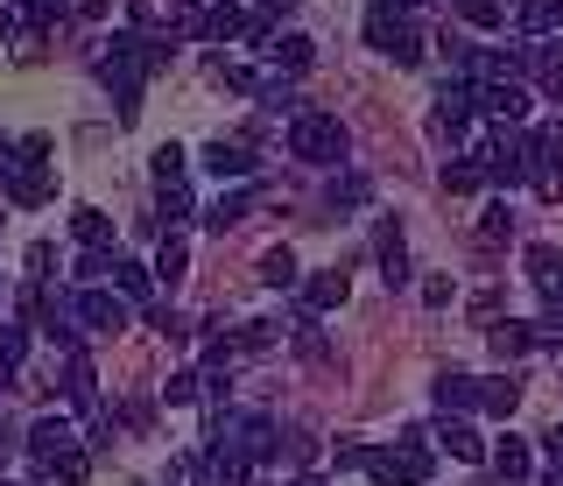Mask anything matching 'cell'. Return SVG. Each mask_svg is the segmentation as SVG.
Returning a JSON list of instances; mask_svg holds the SVG:
<instances>
[{"mask_svg": "<svg viewBox=\"0 0 563 486\" xmlns=\"http://www.w3.org/2000/svg\"><path fill=\"white\" fill-rule=\"evenodd\" d=\"M556 169H563V120L542 128V134H528V177L542 190H556Z\"/></svg>", "mask_w": 563, "mask_h": 486, "instance_id": "9", "label": "cell"}, {"mask_svg": "<svg viewBox=\"0 0 563 486\" xmlns=\"http://www.w3.org/2000/svg\"><path fill=\"white\" fill-rule=\"evenodd\" d=\"M339 465L380 479V486H430V451H422V430H401L395 444H339Z\"/></svg>", "mask_w": 563, "mask_h": 486, "instance_id": "2", "label": "cell"}, {"mask_svg": "<svg viewBox=\"0 0 563 486\" xmlns=\"http://www.w3.org/2000/svg\"><path fill=\"white\" fill-rule=\"evenodd\" d=\"M148 283H155V275L141 268V262H120V254H113V297H128V303H141V297H148Z\"/></svg>", "mask_w": 563, "mask_h": 486, "instance_id": "23", "label": "cell"}, {"mask_svg": "<svg viewBox=\"0 0 563 486\" xmlns=\"http://www.w3.org/2000/svg\"><path fill=\"white\" fill-rule=\"evenodd\" d=\"M380 275L387 283H409V247H401V225H380Z\"/></svg>", "mask_w": 563, "mask_h": 486, "instance_id": "17", "label": "cell"}, {"mask_svg": "<svg viewBox=\"0 0 563 486\" xmlns=\"http://www.w3.org/2000/svg\"><path fill=\"white\" fill-rule=\"evenodd\" d=\"M0 184H8L14 205H49V134H22L8 155H0Z\"/></svg>", "mask_w": 563, "mask_h": 486, "instance_id": "3", "label": "cell"}, {"mask_svg": "<svg viewBox=\"0 0 563 486\" xmlns=\"http://www.w3.org/2000/svg\"><path fill=\"white\" fill-rule=\"evenodd\" d=\"M43 473H49V479H64V486H85V479H92V451L70 444V451H57V459L43 465Z\"/></svg>", "mask_w": 563, "mask_h": 486, "instance_id": "18", "label": "cell"}, {"mask_svg": "<svg viewBox=\"0 0 563 486\" xmlns=\"http://www.w3.org/2000/svg\"><path fill=\"white\" fill-rule=\"evenodd\" d=\"M542 451H550V459H556V473H563V430H550V438H542Z\"/></svg>", "mask_w": 563, "mask_h": 486, "instance_id": "40", "label": "cell"}, {"mask_svg": "<svg viewBox=\"0 0 563 486\" xmlns=\"http://www.w3.org/2000/svg\"><path fill=\"white\" fill-rule=\"evenodd\" d=\"M542 486H563V473H556V479H542Z\"/></svg>", "mask_w": 563, "mask_h": 486, "instance_id": "43", "label": "cell"}, {"mask_svg": "<svg viewBox=\"0 0 563 486\" xmlns=\"http://www.w3.org/2000/svg\"><path fill=\"white\" fill-rule=\"evenodd\" d=\"M169 49L176 43H163V36H113L106 43L99 71H106V85H113V99H120V120L141 113V85H148V71L169 64Z\"/></svg>", "mask_w": 563, "mask_h": 486, "instance_id": "1", "label": "cell"}, {"mask_svg": "<svg viewBox=\"0 0 563 486\" xmlns=\"http://www.w3.org/2000/svg\"><path fill=\"white\" fill-rule=\"evenodd\" d=\"M472 155H479V169H486L493 184H521V177H528V134L493 128V134H486V142L472 148Z\"/></svg>", "mask_w": 563, "mask_h": 486, "instance_id": "6", "label": "cell"}, {"mask_svg": "<svg viewBox=\"0 0 563 486\" xmlns=\"http://www.w3.org/2000/svg\"><path fill=\"white\" fill-rule=\"evenodd\" d=\"M205 169H211V177H254V148H246V142H211L205 148Z\"/></svg>", "mask_w": 563, "mask_h": 486, "instance_id": "14", "label": "cell"}, {"mask_svg": "<svg viewBox=\"0 0 563 486\" xmlns=\"http://www.w3.org/2000/svg\"><path fill=\"white\" fill-rule=\"evenodd\" d=\"M268 57L282 64V71H310V57H317V49H310L303 36H275V43H268Z\"/></svg>", "mask_w": 563, "mask_h": 486, "instance_id": "26", "label": "cell"}, {"mask_svg": "<svg viewBox=\"0 0 563 486\" xmlns=\"http://www.w3.org/2000/svg\"><path fill=\"white\" fill-rule=\"evenodd\" d=\"M70 318H78L85 332H120V324H128V303H120L113 289H78V297H70Z\"/></svg>", "mask_w": 563, "mask_h": 486, "instance_id": "7", "label": "cell"}, {"mask_svg": "<svg viewBox=\"0 0 563 486\" xmlns=\"http://www.w3.org/2000/svg\"><path fill=\"white\" fill-rule=\"evenodd\" d=\"M479 409H486V416H515V409H521V380H515V374L479 380Z\"/></svg>", "mask_w": 563, "mask_h": 486, "instance_id": "16", "label": "cell"}, {"mask_svg": "<svg viewBox=\"0 0 563 486\" xmlns=\"http://www.w3.org/2000/svg\"><path fill=\"white\" fill-rule=\"evenodd\" d=\"M190 205H198V198H190L184 184H163V212H155V219H163V225H184V219H190Z\"/></svg>", "mask_w": 563, "mask_h": 486, "instance_id": "30", "label": "cell"}, {"mask_svg": "<svg viewBox=\"0 0 563 486\" xmlns=\"http://www.w3.org/2000/svg\"><path fill=\"white\" fill-rule=\"evenodd\" d=\"M430 430H437V451H451L457 465H479V459H493V451L479 444V430H465L457 416H451V423H430Z\"/></svg>", "mask_w": 563, "mask_h": 486, "instance_id": "13", "label": "cell"}, {"mask_svg": "<svg viewBox=\"0 0 563 486\" xmlns=\"http://www.w3.org/2000/svg\"><path fill=\"white\" fill-rule=\"evenodd\" d=\"M507 225H515V219H507V205H486V219H479V233H486V240H507Z\"/></svg>", "mask_w": 563, "mask_h": 486, "instance_id": "37", "label": "cell"}, {"mask_svg": "<svg viewBox=\"0 0 563 486\" xmlns=\"http://www.w3.org/2000/svg\"><path fill=\"white\" fill-rule=\"evenodd\" d=\"M331 205H339V212H360V205H366V184H360V177H345L339 190H331Z\"/></svg>", "mask_w": 563, "mask_h": 486, "instance_id": "36", "label": "cell"}, {"mask_svg": "<svg viewBox=\"0 0 563 486\" xmlns=\"http://www.w3.org/2000/svg\"><path fill=\"white\" fill-rule=\"evenodd\" d=\"M437 402L444 409H479V380L472 374H437Z\"/></svg>", "mask_w": 563, "mask_h": 486, "instance_id": "20", "label": "cell"}, {"mask_svg": "<svg viewBox=\"0 0 563 486\" xmlns=\"http://www.w3.org/2000/svg\"><path fill=\"white\" fill-rule=\"evenodd\" d=\"M246 212H254V184H240V190H225L219 205H205V225H211V233H225V225H240Z\"/></svg>", "mask_w": 563, "mask_h": 486, "instance_id": "15", "label": "cell"}, {"mask_svg": "<svg viewBox=\"0 0 563 486\" xmlns=\"http://www.w3.org/2000/svg\"><path fill=\"white\" fill-rule=\"evenodd\" d=\"M493 465H500V479H528V444L500 438V444H493Z\"/></svg>", "mask_w": 563, "mask_h": 486, "instance_id": "27", "label": "cell"}, {"mask_svg": "<svg viewBox=\"0 0 563 486\" xmlns=\"http://www.w3.org/2000/svg\"><path fill=\"white\" fill-rule=\"evenodd\" d=\"M289 148L303 163H345V128L331 113H296L289 120Z\"/></svg>", "mask_w": 563, "mask_h": 486, "instance_id": "5", "label": "cell"}, {"mask_svg": "<svg viewBox=\"0 0 563 486\" xmlns=\"http://www.w3.org/2000/svg\"><path fill=\"white\" fill-rule=\"evenodd\" d=\"M64 395H70V402H78V409H85V402H92V395H99V388H92V367H85L78 353H70V367H64Z\"/></svg>", "mask_w": 563, "mask_h": 486, "instance_id": "28", "label": "cell"}, {"mask_svg": "<svg viewBox=\"0 0 563 486\" xmlns=\"http://www.w3.org/2000/svg\"><path fill=\"white\" fill-rule=\"evenodd\" d=\"M556 22H563V0H521V29L528 36H550Z\"/></svg>", "mask_w": 563, "mask_h": 486, "instance_id": "25", "label": "cell"}, {"mask_svg": "<svg viewBox=\"0 0 563 486\" xmlns=\"http://www.w3.org/2000/svg\"><path fill=\"white\" fill-rule=\"evenodd\" d=\"M261 283H268V289H296V283H303L296 254L289 247H268V254H261Z\"/></svg>", "mask_w": 563, "mask_h": 486, "instance_id": "19", "label": "cell"}, {"mask_svg": "<svg viewBox=\"0 0 563 486\" xmlns=\"http://www.w3.org/2000/svg\"><path fill=\"white\" fill-rule=\"evenodd\" d=\"M70 240H78V247H106V240H113V219L106 212H70Z\"/></svg>", "mask_w": 563, "mask_h": 486, "instance_id": "22", "label": "cell"}, {"mask_svg": "<svg viewBox=\"0 0 563 486\" xmlns=\"http://www.w3.org/2000/svg\"><path fill=\"white\" fill-rule=\"evenodd\" d=\"M275 339H282V324H275V318H261V324H246L233 345H240V353H261V345H275Z\"/></svg>", "mask_w": 563, "mask_h": 486, "instance_id": "33", "label": "cell"}, {"mask_svg": "<svg viewBox=\"0 0 563 486\" xmlns=\"http://www.w3.org/2000/svg\"><path fill=\"white\" fill-rule=\"evenodd\" d=\"M472 107L507 128V120H521V113H528V92H521L515 78H500V85H486V78H479V85H472Z\"/></svg>", "mask_w": 563, "mask_h": 486, "instance_id": "8", "label": "cell"}, {"mask_svg": "<svg viewBox=\"0 0 563 486\" xmlns=\"http://www.w3.org/2000/svg\"><path fill=\"white\" fill-rule=\"evenodd\" d=\"M465 22H479V29H500V0H451Z\"/></svg>", "mask_w": 563, "mask_h": 486, "instance_id": "34", "label": "cell"}, {"mask_svg": "<svg viewBox=\"0 0 563 486\" xmlns=\"http://www.w3.org/2000/svg\"><path fill=\"white\" fill-rule=\"evenodd\" d=\"M163 402H169V409H184V402H198V374H176V380H169V388H163Z\"/></svg>", "mask_w": 563, "mask_h": 486, "instance_id": "35", "label": "cell"}, {"mask_svg": "<svg viewBox=\"0 0 563 486\" xmlns=\"http://www.w3.org/2000/svg\"><path fill=\"white\" fill-rule=\"evenodd\" d=\"M8 36H14V14H8V8H0V43H8Z\"/></svg>", "mask_w": 563, "mask_h": 486, "instance_id": "41", "label": "cell"}, {"mask_svg": "<svg viewBox=\"0 0 563 486\" xmlns=\"http://www.w3.org/2000/svg\"><path fill=\"white\" fill-rule=\"evenodd\" d=\"M184 275H190V247H184V240H163V247H155V283H184Z\"/></svg>", "mask_w": 563, "mask_h": 486, "instance_id": "21", "label": "cell"}, {"mask_svg": "<svg viewBox=\"0 0 563 486\" xmlns=\"http://www.w3.org/2000/svg\"><path fill=\"white\" fill-rule=\"evenodd\" d=\"M14 444H29V438H14V430H8V423H0V465H8V459H14Z\"/></svg>", "mask_w": 563, "mask_h": 486, "instance_id": "39", "label": "cell"}, {"mask_svg": "<svg viewBox=\"0 0 563 486\" xmlns=\"http://www.w3.org/2000/svg\"><path fill=\"white\" fill-rule=\"evenodd\" d=\"M528 283H536V297L563 310V254L556 247H528Z\"/></svg>", "mask_w": 563, "mask_h": 486, "instance_id": "10", "label": "cell"}, {"mask_svg": "<svg viewBox=\"0 0 563 486\" xmlns=\"http://www.w3.org/2000/svg\"><path fill=\"white\" fill-rule=\"evenodd\" d=\"M366 43H374L380 57H395V64H416L422 57V36L395 14V0H366Z\"/></svg>", "mask_w": 563, "mask_h": 486, "instance_id": "4", "label": "cell"}, {"mask_svg": "<svg viewBox=\"0 0 563 486\" xmlns=\"http://www.w3.org/2000/svg\"><path fill=\"white\" fill-rule=\"evenodd\" d=\"M486 184V169H479V155H457V163H444V190H457V198H472V190Z\"/></svg>", "mask_w": 563, "mask_h": 486, "instance_id": "24", "label": "cell"}, {"mask_svg": "<svg viewBox=\"0 0 563 486\" xmlns=\"http://www.w3.org/2000/svg\"><path fill=\"white\" fill-rule=\"evenodd\" d=\"M345 297H352V275H345V268H324V275H310V283H303V303H310V318L339 310Z\"/></svg>", "mask_w": 563, "mask_h": 486, "instance_id": "12", "label": "cell"}, {"mask_svg": "<svg viewBox=\"0 0 563 486\" xmlns=\"http://www.w3.org/2000/svg\"><path fill=\"white\" fill-rule=\"evenodd\" d=\"M70 444H78V438H70V416H35V423H29V459L35 465H49Z\"/></svg>", "mask_w": 563, "mask_h": 486, "instance_id": "11", "label": "cell"}, {"mask_svg": "<svg viewBox=\"0 0 563 486\" xmlns=\"http://www.w3.org/2000/svg\"><path fill=\"white\" fill-rule=\"evenodd\" d=\"M148 169H155V184H176V177H184V148H176V142H163Z\"/></svg>", "mask_w": 563, "mask_h": 486, "instance_id": "31", "label": "cell"}, {"mask_svg": "<svg viewBox=\"0 0 563 486\" xmlns=\"http://www.w3.org/2000/svg\"><path fill=\"white\" fill-rule=\"evenodd\" d=\"M296 345H303V353H310V360H324V332H317V324H310V318H303V332H296Z\"/></svg>", "mask_w": 563, "mask_h": 486, "instance_id": "38", "label": "cell"}, {"mask_svg": "<svg viewBox=\"0 0 563 486\" xmlns=\"http://www.w3.org/2000/svg\"><path fill=\"white\" fill-rule=\"evenodd\" d=\"M22 353H29V332L22 324H0V367H22Z\"/></svg>", "mask_w": 563, "mask_h": 486, "instance_id": "32", "label": "cell"}, {"mask_svg": "<svg viewBox=\"0 0 563 486\" xmlns=\"http://www.w3.org/2000/svg\"><path fill=\"white\" fill-rule=\"evenodd\" d=\"M296 486H331V479H317V473H310V479H296Z\"/></svg>", "mask_w": 563, "mask_h": 486, "instance_id": "42", "label": "cell"}, {"mask_svg": "<svg viewBox=\"0 0 563 486\" xmlns=\"http://www.w3.org/2000/svg\"><path fill=\"white\" fill-rule=\"evenodd\" d=\"M528 345H536V332H528V324H500V332H493V353H500V360H521Z\"/></svg>", "mask_w": 563, "mask_h": 486, "instance_id": "29", "label": "cell"}]
</instances>
